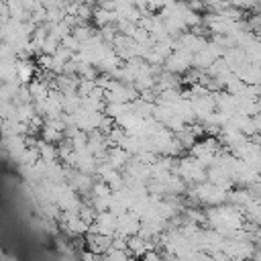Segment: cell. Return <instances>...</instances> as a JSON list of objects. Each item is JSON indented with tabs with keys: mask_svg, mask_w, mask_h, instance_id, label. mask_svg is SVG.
<instances>
[{
	"mask_svg": "<svg viewBox=\"0 0 261 261\" xmlns=\"http://www.w3.org/2000/svg\"><path fill=\"white\" fill-rule=\"evenodd\" d=\"M43 139L45 141H55V139H59V133H55L53 126H45L43 128Z\"/></svg>",
	"mask_w": 261,
	"mask_h": 261,
	"instance_id": "6da1fadb",
	"label": "cell"
}]
</instances>
